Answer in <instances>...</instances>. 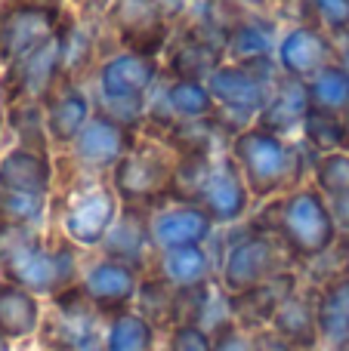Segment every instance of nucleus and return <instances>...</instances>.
<instances>
[{
	"instance_id": "1",
	"label": "nucleus",
	"mask_w": 349,
	"mask_h": 351,
	"mask_svg": "<svg viewBox=\"0 0 349 351\" xmlns=\"http://www.w3.org/2000/svg\"><path fill=\"white\" fill-rule=\"evenodd\" d=\"M0 271L12 284L37 293H59L71 290L78 278V259L68 243L62 247H43L28 225L0 222Z\"/></svg>"
},
{
	"instance_id": "2",
	"label": "nucleus",
	"mask_w": 349,
	"mask_h": 351,
	"mask_svg": "<svg viewBox=\"0 0 349 351\" xmlns=\"http://www.w3.org/2000/svg\"><path fill=\"white\" fill-rule=\"evenodd\" d=\"M232 160L241 170L251 197H272L282 188L291 185L294 170L300 167V154L284 142V136L272 133V130L254 127L235 133L232 139Z\"/></svg>"
},
{
	"instance_id": "3",
	"label": "nucleus",
	"mask_w": 349,
	"mask_h": 351,
	"mask_svg": "<svg viewBox=\"0 0 349 351\" xmlns=\"http://www.w3.org/2000/svg\"><path fill=\"white\" fill-rule=\"evenodd\" d=\"M158 59L139 53H117L99 65L96 84L102 99V114L133 127L146 117L148 96L158 84Z\"/></svg>"
},
{
	"instance_id": "4",
	"label": "nucleus",
	"mask_w": 349,
	"mask_h": 351,
	"mask_svg": "<svg viewBox=\"0 0 349 351\" xmlns=\"http://www.w3.org/2000/svg\"><path fill=\"white\" fill-rule=\"evenodd\" d=\"M278 234L297 259H315L337 241V222L319 188H294L278 204Z\"/></svg>"
},
{
	"instance_id": "5",
	"label": "nucleus",
	"mask_w": 349,
	"mask_h": 351,
	"mask_svg": "<svg viewBox=\"0 0 349 351\" xmlns=\"http://www.w3.org/2000/svg\"><path fill=\"white\" fill-rule=\"evenodd\" d=\"M173 173H177V152L167 142H133L111 170V188L124 204L148 206V200L170 194Z\"/></svg>"
},
{
	"instance_id": "6",
	"label": "nucleus",
	"mask_w": 349,
	"mask_h": 351,
	"mask_svg": "<svg viewBox=\"0 0 349 351\" xmlns=\"http://www.w3.org/2000/svg\"><path fill=\"white\" fill-rule=\"evenodd\" d=\"M269 59L254 62V65H235V62H223L214 74L207 77V90L214 96L216 108L223 114H235L254 127L263 111V102L269 96L272 80L282 74V68H272V71H260Z\"/></svg>"
},
{
	"instance_id": "7",
	"label": "nucleus",
	"mask_w": 349,
	"mask_h": 351,
	"mask_svg": "<svg viewBox=\"0 0 349 351\" xmlns=\"http://www.w3.org/2000/svg\"><path fill=\"white\" fill-rule=\"evenodd\" d=\"M117 216H121V197L111 188V182H90L71 191L62 213V228L68 241L78 247H102Z\"/></svg>"
},
{
	"instance_id": "8",
	"label": "nucleus",
	"mask_w": 349,
	"mask_h": 351,
	"mask_svg": "<svg viewBox=\"0 0 349 351\" xmlns=\"http://www.w3.org/2000/svg\"><path fill=\"white\" fill-rule=\"evenodd\" d=\"M272 274H278V250L269 237L247 234L229 247L223 262V287L229 290V296L251 293Z\"/></svg>"
},
{
	"instance_id": "9",
	"label": "nucleus",
	"mask_w": 349,
	"mask_h": 351,
	"mask_svg": "<svg viewBox=\"0 0 349 351\" xmlns=\"http://www.w3.org/2000/svg\"><path fill=\"white\" fill-rule=\"evenodd\" d=\"M133 142L136 139H133V133H130V127H124L121 121L96 111V114L90 117V123L80 130V136L74 139L71 154L87 170H93V173L109 170L111 173L117 167V160L130 152Z\"/></svg>"
},
{
	"instance_id": "10",
	"label": "nucleus",
	"mask_w": 349,
	"mask_h": 351,
	"mask_svg": "<svg viewBox=\"0 0 349 351\" xmlns=\"http://www.w3.org/2000/svg\"><path fill=\"white\" fill-rule=\"evenodd\" d=\"M195 204H201L204 210H207V216L214 219V225L238 222V219L247 213L251 191H247L245 179H241V170L232 160V154L214 160V167H210V173H207V179H204L201 194H198Z\"/></svg>"
},
{
	"instance_id": "11",
	"label": "nucleus",
	"mask_w": 349,
	"mask_h": 351,
	"mask_svg": "<svg viewBox=\"0 0 349 351\" xmlns=\"http://www.w3.org/2000/svg\"><path fill=\"white\" fill-rule=\"evenodd\" d=\"M275 62L282 68V74H288V77L309 80L325 65L337 62V53H334L331 34H325L315 25H297L294 31H288L282 37V43L275 49Z\"/></svg>"
},
{
	"instance_id": "12",
	"label": "nucleus",
	"mask_w": 349,
	"mask_h": 351,
	"mask_svg": "<svg viewBox=\"0 0 349 351\" xmlns=\"http://www.w3.org/2000/svg\"><path fill=\"white\" fill-rule=\"evenodd\" d=\"M152 225V243L155 250H177V247H195L204 243L214 231V219L207 216L201 204L177 200L170 206H161L148 219Z\"/></svg>"
},
{
	"instance_id": "13",
	"label": "nucleus",
	"mask_w": 349,
	"mask_h": 351,
	"mask_svg": "<svg viewBox=\"0 0 349 351\" xmlns=\"http://www.w3.org/2000/svg\"><path fill=\"white\" fill-rule=\"evenodd\" d=\"M49 37H56V10L37 3L19 6L0 25V59L16 65Z\"/></svg>"
},
{
	"instance_id": "14",
	"label": "nucleus",
	"mask_w": 349,
	"mask_h": 351,
	"mask_svg": "<svg viewBox=\"0 0 349 351\" xmlns=\"http://www.w3.org/2000/svg\"><path fill=\"white\" fill-rule=\"evenodd\" d=\"M62 68H65V47H62V34H56L47 43H41L34 53L25 56L22 62L12 65V96L25 99V102L49 99Z\"/></svg>"
},
{
	"instance_id": "15",
	"label": "nucleus",
	"mask_w": 349,
	"mask_h": 351,
	"mask_svg": "<svg viewBox=\"0 0 349 351\" xmlns=\"http://www.w3.org/2000/svg\"><path fill=\"white\" fill-rule=\"evenodd\" d=\"M80 293L87 302L99 311H127V305L139 296V280H136V268L124 265L115 259H102L96 265L87 268L84 280H80Z\"/></svg>"
},
{
	"instance_id": "16",
	"label": "nucleus",
	"mask_w": 349,
	"mask_h": 351,
	"mask_svg": "<svg viewBox=\"0 0 349 351\" xmlns=\"http://www.w3.org/2000/svg\"><path fill=\"white\" fill-rule=\"evenodd\" d=\"M309 111H313V102H309L306 80L278 74L269 86V96H266L257 123L278 136H291V133H297V130L303 133V123H306Z\"/></svg>"
},
{
	"instance_id": "17",
	"label": "nucleus",
	"mask_w": 349,
	"mask_h": 351,
	"mask_svg": "<svg viewBox=\"0 0 349 351\" xmlns=\"http://www.w3.org/2000/svg\"><path fill=\"white\" fill-rule=\"evenodd\" d=\"M117 25H121L124 53L158 59V53L167 47V25L152 0H124Z\"/></svg>"
},
{
	"instance_id": "18",
	"label": "nucleus",
	"mask_w": 349,
	"mask_h": 351,
	"mask_svg": "<svg viewBox=\"0 0 349 351\" xmlns=\"http://www.w3.org/2000/svg\"><path fill=\"white\" fill-rule=\"evenodd\" d=\"M47 133L56 145H74V139L80 136V130L90 123L93 105L87 99V93L74 84H65L62 90H56L47 99Z\"/></svg>"
},
{
	"instance_id": "19",
	"label": "nucleus",
	"mask_w": 349,
	"mask_h": 351,
	"mask_svg": "<svg viewBox=\"0 0 349 351\" xmlns=\"http://www.w3.org/2000/svg\"><path fill=\"white\" fill-rule=\"evenodd\" d=\"M142 213V206H130L124 204V213L117 216V222L111 225V231L105 234L102 241V250H105V259H115V262H124V265L136 268L142 262L148 247L152 243V225Z\"/></svg>"
},
{
	"instance_id": "20",
	"label": "nucleus",
	"mask_w": 349,
	"mask_h": 351,
	"mask_svg": "<svg viewBox=\"0 0 349 351\" xmlns=\"http://www.w3.org/2000/svg\"><path fill=\"white\" fill-rule=\"evenodd\" d=\"M297 293V280L294 274L278 271L272 274L269 280H263L260 287H254L251 293H241V296H232V311L235 317H241V324H272L275 311L288 302Z\"/></svg>"
},
{
	"instance_id": "21",
	"label": "nucleus",
	"mask_w": 349,
	"mask_h": 351,
	"mask_svg": "<svg viewBox=\"0 0 349 351\" xmlns=\"http://www.w3.org/2000/svg\"><path fill=\"white\" fill-rule=\"evenodd\" d=\"M49 185H53V164L47 152L16 148L0 160V191L47 194Z\"/></svg>"
},
{
	"instance_id": "22",
	"label": "nucleus",
	"mask_w": 349,
	"mask_h": 351,
	"mask_svg": "<svg viewBox=\"0 0 349 351\" xmlns=\"http://www.w3.org/2000/svg\"><path fill=\"white\" fill-rule=\"evenodd\" d=\"M315 317H319V339L328 348H349V274L322 290Z\"/></svg>"
},
{
	"instance_id": "23",
	"label": "nucleus",
	"mask_w": 349,
	"mask_h": 351,
	"mask_svg": "<svg viewBox=\"0 0 349 351\" xmlns=\"http://www.w3.org/2000/svg\"><path fill=\"white\" fill-rule=\"evenodd\" d=\"M161 280L173 287V290H195L204 287L210 278V256L204 243L195 247H177V250H161Z\"/></svg>"
},
{
	"instance_id": "24",
	"label": "nucleus",
	"mask_w": 349,
	"mask_h": 351,
	"mask_svg": "<svg viewBox=\"0 0 349 351\" xmlns=\"http://www.w3.org/2000/svg\"><path fill=\"white\" fill-rule=\"evenodd\" d=\"M37 324H41V305L34 293L12 280L0 284V333L6 339H22L34 333Z\"/></svg>"
},
{
	"instance_id": "25",
	"label": "nucleus",
	"mask_w": 349,
	"mask_h": 351,
	"mask_svg": "<svg viewBox=\"0 0 349 351\" xmlns=\"http://www.w3.org/2000/svg\"><path fill=\"white\" fill-rule=\"evenodd\" d=\"M272 330L282 339H288L297 351H309L319 342V317H315V305L303 296H291L272 317Z\"/></svg>"
},
{
	"instance_id": "26",
	"label": "nucleus",
	"mask_w": 349,
	"mask_h": 351,
	"mask_svg": "<svg viewBox=\"0 0 349 351\" xmlns=\"http://www.w3.org/2000/svg\"><path fill=\"white\" fill-rule=\"evenodd\" d=\"M102 351H155V324L139 311H117L105 330Z\"/></svg>"
},
{
	"instance_id": "27",
	"label": "nucleus",
	"mask_w": 349,
	"mask_h": 351,
	"mask_svg": "<svg viewBox=\"0 0 349 351\" xmlns=\"http://www.w3.org/2000/svg\"><path fill=\"white\" fill-rule=\"evenodd\" d=\"M306 86L313 108L331 111V114H346L349 111V74L340 68V62H331L319 74H313Z\"/></svg>"
},
{
	"instance_id": "28",
	"label": "nucleus",
	"mask_w": 349,
	"mask_h": 351,
	"mask_svg": "<svg viewBox=\"0 0 349 351\" xmlns=\"http://www.w3.org/2000/svg\"><path fill=\"white\" fill-rule=\"evenodd\" d=\"M226 56L235 65H254V62L272 59V40L260 25L238 22L226 34Z\"/></svg>"
},
{
	"instance_id": "29",
	"label": "nucleus",
	"mask_w": 349,
	"mask_h": 351,
	"mask_svg": "<svg viewBox=\"0 0 349 351\" xmlns=\"http://www.w3.org/2000/svg\"><path fill=\"white\" fill-rule=\"evenodd\" d=\"M303 139L306 145H313L319 154L328 152H349L346 142V121L344 114H331V111H319L313 108L306 114V123H303Z\"/></svg>"
},
{
	"instance_id": "30",
	"label": "nucleus",
	"mask_w": 349,
	"mask_h": 351,
	"mask_svg": "<svg viewBox=\"0 0 349 351\" xmlns=\"http://www.w3.org/2000/svg\"><path fill=\"white\" fill-rule=\"evenodd\" d=\"M313 179H315V188H319L325 197H337V194L349 191V152H328V154H319L313 167Z\"/></svg>"
},
{
	"instance_id": "31",
	"label": "nucleus",
	"mask_w": 349,
	"mask_h": 351,
	"mask_svg": "<svg viewBox=\"0 0 349 351\" xmlns=\"http://www.w3.org/2000/svg\"><path fill=\"white\" fill-rule=\"evenodd\" d=\"M47 210V194L31 191H0V222L34 225Z\"/></svg>"
},
{
	"instance_id": "32",
	"label": "nucleus",
	"mask_w": 349,
	"mask_h": 351,
	"mask_svg": "<svg viewBox=\"0 0 349 351\" xmlns=\"http://www.w3.org/2000/svg\"><path fill=\"white\" fill-rule=\"evenodd\" d=\"M309 16L325 34H340L349 28V0H309Z\"/></svg>"
},
{
	"instance_id": "33",
	"label": "nucleus",
	"mask_w": 349,
	"mask_h": 351,
	"mask_svg": "<svg viewBox=\"0 0 349 351\" xmlns=\"http://www.w3.org/2000/svg\"><path fill=\"white\" fill-rule=\"evenodd\" d=\"M170 351H214V336L201 324H177L170 330Z\"/></svg>"
},
{
	"instance_id": "34",
	"label": "nucleus",
	"mask_w": 349,
	"mask_h": 351,
	"mask_svg": "<svg viewBox=\"0 0 349 351\" xmlns=\"http://www.w3.org/2000/svg\"><path fill=\"white\" fill-rule=\"evenodd\" d=\"M214 351H254V342H251V336H245L241 324L226 321V324H220V327H216Z\"/></svg>"
},
{
	"instance_id": "35",
	"label": "nucleus",
	"mask_w": 349,
	"mask_h": 351,
	"mask_svg": "<svg viewBox=\"0 0 349 351\" xmlns=\"http://www.w3.org/2000/svg\"><path fill=\"white\" fill-rule=\"evenodd\" d=\"M254 351H297L291 346L288 339H282V336L275 333V330H260V333H254Z\"/></svg>"
},
{
	"instance_id": "36",
	"label": "nucleus",
	"mask_w": 349,
	"mask_h": 351,
	"mask_svg": "<svg viewBox=\"0 0 349 351\" xmlns=\"http://www.w3.org/2000/svg\"><path fill=\"white\" fill-rule=\"evenodd\" d=\"M328 206H331V216L337 222V231L349 234V191L337 194V197H328Z\"/></svg>"
},
{
	"instance_id": "37",
	"label": "nucleus",
	"mask_w": 349,
	"mask_h": 351,
	"mask_svg": "<svg viewBox=\"0 0 349 351\" xmlns=\"http://www.w3.org/2000/svg\"><path fill=\"white\" fill-rule=\"evenodd\" d=\"M337 62H340V68H344V71L349 74V47H346V49H344V53H340V56H337Z\"/></svg>"
},
{
	"instance_id": "38",
	"label": "nucleus",
	"mask_w": 349,
	"mask_h": 351,
	"mask_svg": "<svg viewBox=\"0 0 349 351\" xmlns=\"http://www.w3.org/2000/svg\"><path fill=\"white\" fill-rule=\"evenodd\" d=\"M226 3H238V6H263L266 0H226Z\"/></svg>"
},
{
	"instance_id": "39",
	"label": "nucleus",
	"mask_w": 349,
	"mask_h": 351,
	"mask_svg": "<svg viewBox=\"0 0 349 351\" xmlns=\"http://www.w3.org/2000/svg\"><path fill=\"white\" fill-rule=\"evenodd\" d=\"M0 351H10V339H6L3 333H0Z\"/></svg>"
},
{
	"instance_id": "40",
	"label": "nucleus",
	"mask_w": 349,
	"mask_h": 351,
	"mask_svg": "<svg viewBox=\"0 0 349 351\" xmlns=\"http://www.w3.org/2000/svg\"><path fill=\"white\" fill-rule=\"evenodd\" d=\"M344 259H346V274H349V241H346V253H344Z\"/></svg>"
},
{
	"instance_id": "41",
	"label": "nucleus",
	"mask_w": 349,
	"mask_h": 351,
	"mask_svg": "<svg viewBox=\"0 0 349 351\" xmlns=\"http://www.w3.org/2000/svg\"><path fill=\"white\" fill-rule=\"evenodd\" d=\"M344 121H346V142H349V111L344 114Z\"/></svg>"
},
{
	"instance_id": "42",
	"label": "nucleus",
	"mask_w": 349,
	"mask_h": 351,
	"mask_svg": "<svg viewBox=\"0 0 349 351\" xmlns=\"http://www.w3.org/2000/svg\"><path fill=\"white\" fill-rule=\"evenodd\" d=\"M334 351H349V348H334Z\"/></svg>"
},
{
	"instance_id": "43",
	"label": "nucleus",
	"mask_w": 349,
	"mask_h": 351,
	"mask_svg": "<svg viewBox=\"0 0 349 351\" xmlns=\"http://www.w3.org/2000/svg\"><path fill=\"white\" fill-rule=\"evenodd\" d=\"M0 130H3V123H0Z\"/></svg>"
},
{
	"instance_id": "44",
	"label": "nucleus",
	"mask_w": 349,
	"mask_h": 351,
	"mask_svg": "<svg viewBox=\"0 0 349 351\" xmlns=\"http://www.w3.org/2000/svg\"><path fill=\"white\" fill-rule=\"evenodd\" d=\"M309 351H315V348H309Z\"/></svg>"
}]
</instances>
